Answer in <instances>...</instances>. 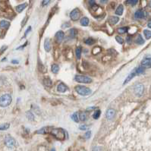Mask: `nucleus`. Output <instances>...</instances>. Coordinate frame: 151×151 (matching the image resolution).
<instances>
[{
  "mask_svg": "<svg viewBox=\"0 0 151 151\" xmlns=\"http://www.w3.org/2000/svg\"><path fill=\"white\" fill-rule=\"evenodd\" d=\"M128 27H120V28L118 29V32L121 34H123V33H125L128 31Z\"/></svg>",
  "mask_w": 151,
  "mask_h": 151,
  "instance_id": "nucleus-31",
  "label": "nucleus"
},
{
  "mask_svg": "<svg viewBox=\"0 0 151 151\" xmlns=\"http://www.w3.org/2000/svg\"><path fill=\"white\" fill-rule=\"evenodd\" d=\"M147 26L148 27H150V28H151V19L148 21V24H147Z\"/></svg>",
  "mask_w": 151,
  "mask_h": 151,
  "instance_id": "nucleus-43",
  "label": "nucleus"
},
{
  "mask_svg": "<svg viewBox=\"0 0 151 151\" xmlns=\"http://www.w3.org/2000/svg\"><path fill=\"white\" fill-rule=\"evenodd\" d=\"M85 43L87 44V45H93L94 43H95V40L93 39V38H88L87 40H85Z\"/></svg>",
  "mask_w": 151,
  "mask_h": 151,
  "instance_id": "nucleus-33",
  "label": "nucleus"
},
{
  "mask_svg": "<svg viewBox=\"0 0 151 151\" xmlns=\"http://www.w3.org/2000/svg\"><path fill=\"white\" fill-rule=\"evenodd\" d=\"M100 113H101V111L100 110V109H98V110L96 111V112H94L93 115V119H98L100 118Z\"/></svg>",
  "mask_w": 151,
  "mask_h": 151,
  "instance_id": "nucleus-34",
  "label": "nucleus"
},
{
  "mask_svg": "<svg viewBox=\"0 0 151 151\" xmlns=\"http://www.w3.org/2000/svg\"><path fill=\"white\" fill-rule=\"evenodd\" d=\"M48 130H49V128H46V127H44L43 128H41L39 131H37V134H46L49 131H48Z\"/></svg>",
  "mask_w": 151,
  "mask_h": 151,
  "instance_id": "nucleus-27",
  "label": "nucleus"
},
{
  "mask_svg": "<svg viewBox=\"0 0 151 151\" xmlns=\"http://www.w3.org/2000/svg\"><path fill=\"white\" fill-rule=\"evenodd\" d=\"M100 2L102 3H106L108 2V0H100Z\"/></svg>",
  "mask_w": 151,
  "mask_h": 151,
  "instance_id": "nucleus-44",
  "label": "nucleus"
},
{
  "mask_svg": "<svg viewBox=\"0 0 151 151\" xmlns=\"http://www.w3.org/2000/svg\"><path fill=\"white\" fill-rule=\"evenodd\" d=\"M138 0H126L125 4L131 5H135L137 3H138Z\"/></svg>",
  "mask_w": 151,
  "mask_h": 151,
  "instance_id": "nucleus-28",
  "label": "nucleus"
},
{
  "mask_svg": "<svg viewBox=\"0 0 151 151\" xmlns=\"http://www.w3.org/2000/svg\"><path fill=\"white\" fill-rule=\"evenodd\" d=\"M50 132L56 139L64 140L65 138V132L62 128H52Z\"/></svg>",
  "mask_w": 151,
  "mask_h": 151,
  "instance_id": "nucleus-2",
  "label": "nucleus"
},
{
  "mask_svg": "<svg viewBox=\"0 0 151 151\" xmlns=\"http://www.w3.org/2000/svg\"><path fill=\"white\" fill-rule=\"evenodd\" d=\"M26 116H27V118L30 121H33L34 120V115H33V114L31 112H27V113H26Z\"/></svg>",
  "mask_w": 151,
  "mask_h": 151,
  "instance_id": "nucleus-26",
  "label": "nucleus"
},
{
  "mask_svg": "<svg viewBox=\"0 0 151 151\" xmlns=\"http://www.w3.org/2000/svg\"><path fill=\"white\" fill-rule=\"evenodd\" d=\"M69 34H70V37L72 38L76 37L78 35V30L75 28H71L69 30Z\"/></svg>",
  "mask_w": 151,
  "mask_h": 151,
  "instance_id": "nucleus-20",
  "label": "nucleus"
},
{
  "mask_svg": "<svg viewBox=\"0 0 151 151\" xmlns=\"http://www.w3.org/2000/svg\"><path fill=\"white\" fill-rule=\"evenodd\" d=\"M115 115V111L113 109H109L106 112V117L108 120H112Z\"/></svg>",
  "mask_w": 151,
  "mask_h": 151,
  "instance_id": "nucleus-9",
  "label": "nucleus"
},
{
  "mask_svg": "<svg viewBox=\"0 0 151 151\" xmlns=\"http://www.w3.org/2000/svg\"><path fill=\"white\" fill-rule=\"evenodd\" d=\"M145 16H146V13L143 10H138L134 14L135 18H138V19L143 18H145Z\"/></svg>",
  "mask_w": 151,
  "mask_h": 151,
  "instance_id": "nucleus-10",
  "label": "nucleus"
},
{
  "mask_svg": "<svg viewBox=\"0 0 151 151\" xmlns=\"http://www.w3.org/2000/svg\"><path fill=\"white\" fill-rule=\"evenodd\" d=\"M12 98L10 94H4L0 97V106L1 107H7L11 103Z\"/></svg>",
  "mask_w": 151,
  "mask_h": 151,
  "instance_id": "nucleus-3",
  "label": "nucleus"
},
{
  "mask_svg": "<svg viewBox=\"0 0 151 151\" xmlns=\"http://www.w3.org/2000/svg\"><path fill=\"white\" fill-rule=\"evenodd\" d=\"M79 128H80L81 130H83V131H84V130H87V127L86 125H81L80 127H79Z\"/></svg>",
  "mask_w": 151,
  "mask_h": 151,
  "instance_id": "nucleus-37",
  "label": "nucleus"
},
{
  "mask_svg": "<svg viewBox=\"0 0 151 151\" xmlns=\"http://www.w3.org/2000/svg\"><path fill=\"white\" fill-rule=\"evenodd\" d=\"M10 125L9 123H5V124L0 125V131H4V130H7L9 128Z\"/></svg>",
  "mask_w": 151,
  "mask_h": 151,
  "instance_id": "nucleus-32",
  "label": "nucleus"
},
{
  "mask_svg": "<svg viewBox=\"0 0 151 151\" xmlns=\"http://www.w3.org/2000/svg\"><path fill=\"white\" fill-rule=\"evenodd\" d=\"M109 24H117L119 22V17H115V16H112L109 18Z\"/></svg>",
  "mask_w": 151,
  "mask_h": 151,
  "instance_id": "nucleus-14",
  "label": "nucleus"
},
{
  "mask_svg": "<svg viewBox=\"0 0 151 151\" xmlns=\"http://www.w3.org/2000/svg\"><path fill=\"white\" fill-rule=\"evenodd\" d=\"M75 91H77V93L81 95V96H88L91 93V90L90 88H88L87 87H84V86H82V85H78L75 87Z\"/></svg>",
  "mask_w": 151,
  "mask_h": 151,
  "instance_id": "nucleus-4",
  "label": "nucleus"
},
{
  "mask_svg": "<svg viewBox=\"0 0 151 151\" xmlns=\"http://www.w3.org/2000/svg\"><path fill=\"white\" fill-rule=\"evenodd\" d=\"M80 16H81V11L78 9H74L70 13V18L74 21L78 20L80 18Z\"/></svg>",
  "mask_w": 151,
  "mask_h": 151,
  "instance_id": "nucleus-7",
  "label": "nucleus"
},
{
  "mask_svg": "<svg viewBox=\"0 0 151 151\" xmlns=\"http://www.w3.org/2000/svg\"><path fill=\"white\" fill-rule=\"evenodd\" d=\"M143 34H144L145 38L147 40H149L151 38V31L148 30H143Z\"/></svg>",
  "mask_w": 151,
  "mask_h": 151,
  "instance_id": "nucleus-25",
  "label": "nucleus"
},
{
  "mask_svg": "<svg viewBox=\"0 0 151 151\" xmlns=\"http://www.w3.org/2000/svg\"><path fill=\"white\" fill-rule=\"evenodd\" d=\"M50 1H51V0H43V2H42L43 6H46V5H47L48 4H49V3L50 2Z\"/></svg>",
  "mask_w": 151,
  "mask_h": 151,
  "instance_id": "nucleus-36",
  "label": "nucleus"
},
{
  "mask_svg": "<svg viewBox=\"0 0 151 151\" xmlns=\"http://www.w3.org/2000/svg\"><path fill=\"white\" fill-rule=\"evenodd\" d=\"M123 11H124V8H123L122 5H119L118 6V8L115 10V14L117 15H121L123 14Z\"/></svg>",
  "mask_w": 151,
  "mask_h": 151,
  "instance_id": "nucleus-16",
  "label": "nucleus"
},
{
  "mask_svg": "<svg viewBox=\"0 0 151 151\" xmlns=\"http://www.w3.org/2000/svg\"><path fill=\"white\" fill-rule=\"evenodd\" d=\"M144 69H145V68L143 67V66H140V67H138V68H136L135 69H134L133 71L126 78V79H125V81H124V84H127L128 82H129L134 76H136V75H139V74L143 73V71H144Z\"/></svg>",
  "mask_w": 151,
  "mask_h": 151,
  "instance_id": "nucleus-1",
  "label": "nucleus"
},
{
  "mask_svg": "<svg viewBox=\"0 0 151 151\" xmlns=\"http://www.w3.org/2000/svg\"><path fill=\"white\" fill-rule=\"evenodd\" d=\"M43 82H44L45 85H46L47 87H51V86L52 85V81L51 79L49 78H45L44 81H43Z\"/></svg>",
  "mask_w": 151,
  "mask_h": 151,
  "instance_id": "nucleus-24",
  "label": "nucleus"
},
{
  "mask_svg": "<svg viewBox=\"0 0 151 151\" xmlns=\"http://www.w3.org/2000/svg\"><path fill=\"white\" fill-rule=\"evenodd\" d=\"M134 41H135V43L137 44H139V45H141V44H143V43H144V40H143V37H142V36L141 35V34H138V36L136 37Z\"/></svg>",
  "mask_w": 151,
  "mask_h": 151,
  "instance_id": "nucleus-15",
  "label": "nucleus"
},
{
  "mask_svg": "<svg viewBox=\"0 0 151 151\" xmlns=\"http://www.w3.org/2000/svg\"><path fill=\"white\" fill-rule=\"evenodd\" d=\"M51 69H52V71L54 73V74H57L59 71V66L56 64H54L52 65V68H51Z\"/></svg>",
  "mask_w": 151,
  "mask_h": 151,
  "instance_id": "nucleus-23",
  "label": "nucleus"
},
{
  "mask_svg": "<svg viewBox=\"0 0 151 151\" xmlns=\"http://www.w3.org/2000/svg\"><path fill=\"white\" fill-rule=\"evenodd\" d=\"M9 26H10V22H9L8 20H3L0 22V27H1L2 28H8Z\"/></svg>",
  "mask_w": 151,
  "mask_h": 151,
  "instance_id": "nucleus-18",
  "label": "nucleus"
},
{
  "mask_svg": "<svg viewBox=\"0 0 151 151\" xmlns=\"http://www.w3.org/2000/svg\"><path fill=\"white\" fill-rule=\"evenodd\" d=\"M75 81L78 83H83V84H90L92 82V79L90 77L84 76V75H77L75 77Z\"/></svg>",
  "mask_w": 151,
  "mask_h": 151,
  "instance_id": "nucleus-5",
  "label": "nucleus"
},
{
  "mask_svg": "<svg viewBox=\"0 0 151 151\" xmlns=\"http://www.w3.org/2000/svg\"><path fill=\"white\" fill-rule=\"evenodd\" d=\"M26 7H27V3H23V4H20V5L16 6L15 9L18 12H21Z\"/></svg>",
  "mask_w": 151,
  "mask_h": 151,
  "instance_id": "nucleus-19",
  "label": "nucleus"
},
{
  "mask_svg": "<svg viewBox=\"0 0 151 151\" xmlns=\"http://www.w3.org/2000/svg\"><path fill=\"white\" fill-rule=\"evenodd\" d=\"M89 4H90V5L92 7V6H93L94 5H96V2H95V0H90V1H89Z\"/></svg>",
  "mask_w": 151,
  "mask_h": 151,
  "instance_id": "nucleus-39",
  "label": "nucleus"
},
{
  "mask_svg": "<svg viewBox=\"0 0 151 151\" xmlns=\"http://www.w3.org/2000/svg\"><path fill=\"white\" fill-rule=\"evenodd\" d=\"M5 145L9 147V148H12L15 146L16 144V142L15 141L13 138H11V136H6L5 138Z\"/></svg>",
  "mask_w": 151,
  "mask_h": 151,
  "instance_id": "nucleus-6",
  "label": "nucleus"
},
{
  "mask_svg": "<svg viewBox=\"0 0 151 151\" xmlns=\"http://www.w3.org/2000/svg\"><path fill=\"white\" fill-rule=\"evenodd\" d=\"M71 119H73L74 121L78 122V121H79V116H78V112H74V113L71 115Z\"/></svg>",
  "mask_w": 151,
  "mask_h": 151,
  "instance_id": "nucleus-29",
  "label": "nucleus"
},
{
  "mask_svg": "<svg viewBox=\"0 0 151 151\" xmlns=\"http://www.w3.org/2000/svg\"><path fill=\"white\" fill-rule=\"evenodd\" d=\"M44 48H45V50L46 52H50V40L49 39H46L45 42H44Z\"/></svg>",
  "mask_w": 151,
  "mask_h": 151,
  "instance_id": "nucleus-17",
  "label": "nucleus"
},
{
  "mask_svg": "<svg viewBox=\"0 0 151 151\" xmlns=\"http://www.w3.org/2000/svg\"><path fill=\"white\" fill-rule=\"evenodd\" d=\"M64 37H65V33H64L63 31H61V30L58 31L56 33V39L57 40V42L58 43H61V41L63 40Z\"/></svg>",
  "mask_w": 151,
  "mask_h": 151,
  "instance_id": "nucleus-12",
  "label": "nucleus"
},
{
  "mask_svg": "<svg viewBox=\"0 0 151 151\" xmlns=\"http://www.w3.org/2000/svg\"><path fill=\"white\" fill-rule=\"evenodd\" d=\"M57 90H58V91H59V92H61V93H65V92H66V91H68V87H67L65 84L61 83V84H59L58 85Z\"/></svg>",
  "mask_w": 151,
  "mask_h": 151,
  "instance_id": "nucleus-13",
  "label": "nucleus"
},
{
  "mask_svg": "<svg viewBox=\"0 0 151 151\" xmlns=\"http://www.w3.org/2000/svg\"><path fill=\"white\" fill-rule=\"evenodd\" d=\"M91 131H87V133H86V134H85V138H87V139H89L91 138Z\"/></svg>",
  "mask_w": 151,
  "mask_h": 151,
  "instance_id": "nucleus-38",
  "label": "nucleus"
},
{
  "mask_svg": "<svg viewBox=\"0 0 151 151\" xmlns=\"http://www.w3.org/2000/svg\"><path fill=\"white\" fill-rule=\"evenodd\" d=\"M96 108H97V107L91 106V107H90V108H87V111H91V110H93V109H95Z\"/></svg>",
  "mask_w": 151,
  "mask_h": 151,
  "instance_id": "nucleus-42",
  "label": "nucleus"
},
{
  "mask_svg": "<svg viewBox=\"0 0 151 151\" xmlns=\"http://www.w3.org/2000/svg\"><path fill=\"white\" fill-rule=\"evenodd\" d=\"M143 93V86L142 84H138L134 87V93L138 97H141Z\"/></svg>",
  "mask_w": 151,
  "mask_h": 151,
  "instance_id": "nucleus-8",
  "label": "nucleus"
},
{
  "mask_svg": "<svg viewBox=\"0 0 151 151\" xmlns=\"http://www.w3.org/2000/svg\"><path fill=\"white\" fill-rule=\"evenodd\" d=\"M126 40H127V43H131V40H132V38H131V37H128Z\"/></svg>",
  "mask_w": 151,
  "mask_h": 151,
  "instance_id": "nucleus-41",
  "label": "nucleus"
},
{
  "mask_svg": "<svg viewBox=\"0 0 151 151\" xmlns=\"http://www.w3.org/2000/svg\"><path fill=\"white\" fill-rule=\"evenodd\" d=\"M81 24L82 26H87L89 24V19L86 17L82 18L81 20Z\"/></svg>",
  "mask_w": 151,
  "mask_h": 151,
  "instance_id": "nucleus-22",
  "label": "nucleus"
},
{
  "mask_svg": "<svg viewBox=\"0 0 151 151\" xmlns=\"http://www.w3.org/2000/svg\"><path fill=\"white\" fill-rule=\"evenodd\" d=\"M115 40H117V42L120 44H122L123 43H124V40H123V39L119 37V36H117V37H115Z\"/></svg>",
  "mask_w": 151,
  "mask_h": 151,
  "instance_id": "nucleus-35",
  "label": "nucleus"
},
{
  "mask_svg": "<svg viewBox=\"0 0 151 151\" xmlns=\"http://www.w3.org/2000/svg\"><path fill=\"white\" fill-rule=\"evenodd\" d=\"M81 50H82V48L81 46H78L75 50V55H76V57L78 59H81Z\"/></svg>",
  "mask_w": 151,
  "mask_h": 151,
  "instance_id": "nucleus-21",
  "label": "nucleus"
},
{
  "mask_svg": "<svg viewBox=\"0 0 151 151\" xmlns=\"http://www.w3.org/2000/svg\"><path fill=\"white\" fill-rule=\"evenodd\" d=\"M141 66L144 68H151V58H147L142 60Z\"/></svg>",
  "mask_w": 151,
  "mask_h": 151,
  "instance_id": "nucleus-11",
  "label": "nucleus"
},
{
  "mask_svg": "<svg viewBox=\"0 0 151 151\" xmlns=\"http://www.w3.org/2000/svg\"><path fill=\"white\" fill-rule=\"evenodd\" d=\"M93 151H102V149L100 147H96L93 149Z\"/></svg>",
  "mask_w": 151,
  "mask_h": 151,
  "instance_id": "nucleus-40",
  "label": "nucleus"
},
{
  "mask_svg": "<svg viewBox=\"0 0 151 151\" xmlns=\"http://www.w3.org/2000/svg\"><path fill=\"white\" fill-rule=\"evenodd\" d=\"M12 63H18V61H15V60H13V61H12Z\"/></svg>",
  "mask_w": 151,
  "mask_h": 151,
  "instance_id": "nucleus-45",
  "label": "nucleus"
},
{
  "mask_svg": "<svg viewBox=\"0 0 151 151\" xmlns=\"http://www.w3.org/2000/svg\"><path fill=\"white\" fill-rule=\"evenodd\" d=\"M78 116H79V119L82 121H84L87 119V115L85 112H81Z\"/></svg>",
  "mask_w": 151,
  "mask_h": 151,
  "instance_id": "nucleus-30",
  "label": "nucleus"
},
{
  "mask_svg": "<svg viewBox=\"0 0 151 151\" xmlns=\"http://www.w3.org/2000/svg\"><path fill=\"white\" fill-rule=\"evenodd\" d=\"M50 151H56V150H55L54 148H52V150H51Z\"/></svg>",
  "mask_w": 151,
  "mask_h": 151,
  "instance_id": "nucleus-46",
  "label": "nucleus"
}]
</instances>
